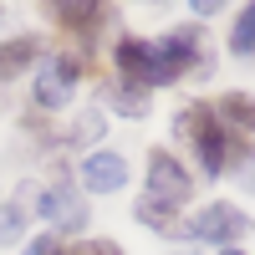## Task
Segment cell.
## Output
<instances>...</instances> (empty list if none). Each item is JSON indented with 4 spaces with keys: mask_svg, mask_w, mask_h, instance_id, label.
Returning a JSON list of instances; mask_svg holds the SVG:
<instances>
[{
    "mask_svg": "<svg viewBox=\"0 0 255 255\" xmlns=\"http://www.w3.org/2000/svg\"><path fill=\"white\" fill-rule=\"evenodd\" d=\"M148 199L174 204V209L189 199V168H184L174 153H163V148L148 153Z\"/></svg>",
    "mask_w": 255,
    "mask_h": 255,
    "instance_id": "2",
    "label": "cell"
},
{
    "mask_svg": "<svg viewBox=\"0 0 255 255\" xmlns=\"http://www.w3.org/2000/svg\"><path fill=\"white\" fill-rule=\"evenodd\" d=\"M113 61H118V72H123V82H133V87H158V77H153V46L148 41H118V51H113Z\"/></svg>",
    "mask_w": 255,
    "mask_h": 255,
    "instance_id": "6",
    "label": "cell"
},
{
    "mask_svg": "<svg viewBox=\"0 0 255 255\" xmlns=\"http://www.w3.org/2000/svg\"><path fill=\"white\" fill-rule=\"evenodd\" d=\"M67 97H72V82H61L56 67H46L36 77V102H41V108H67Z\"/></svg>",
    "mask_w": 255,
    "mask_h": 255,
    "instance_id": "11",
    "label": "cell"
},
{
    "mask_svg": "<svg viewBox=\"0 0 255 255\" xmlns=\"http://www.w3.org/2000/svg\"><path fill=\"white\" fill-rule=\"evenodd\" d=\"M220 118H225V128L235 123V128H245V133H255V102L240 97V92H230V97L220 102Z\"/></svg>",
    "mask_w": 255,
    "mask_h": 255,
    "instance_id": "13",
    "label": "cell"
},
{
    "mask_svg": "<svg viewBox=\"0 0 255 255\" xmlns=\"http://www.w3.org/2000/svg\"><path fill=\"white\" fill-rule=\"evenodd\" d=\"M138 225H148V230H174V204H158V199L143 194V204H138Z\"/></svg>",
    "mask_w": 255,
    "mask_h": 255,
    "instance_id": "15",
    "label": "cell"
},
{
    "mask_svg": "<svg viewBox=\"0 0 255 255\" xmlns=\"http://www.w3.org/2000/svg\"><path fill=\"white\" fill-rule=\"evenodd\" d=\"M36 215H46V220L61 225V230H82V225H87V209H82V199L72 194V184H51L46 194H41Z\"/></svg>",
    "mask_w": 255,
    "mask_h": 255,
    "instance_id": "7",
    "label": "cell"
},
{
    "mask_svg": "<svg viewBox=\"0 0 255 255\" xmlns=\"http://www.w3.org/2000/svg\"><path fill=\"white\" fill-rule=\"evenodd\" d=\"M67 255H123V245L102 240V245H77V250H67Z\"/></svg>",
    "mask_w": 255,
    "mask_h": 255,
    "instance_id": "18",
    "label": "cell"
},
{
    "mask_svg": "<svg viewBox=\"0 0 255 255\" xmlns=\"http://www.w3.org/2000/svg\"><path fill=\"white\" fill-rule=\"evenodd\" d=\"M20 255H67V245H61L56 235H36V240H26Z\"/></svg>",
    "mask_w": 255,
    "mask_h": 255,
    "instance_id": "17",
    "label": "cell"
},
{
    "mask_svg": "<svg viewBox=\"0 0 255 255\" xmlns=\"http://www.w3.org/2000/svg\"><path fill=\"white\" fill-rule=\"evenodd\" d=\"M108 102H113L118 113H128V118L148 113V92H143V87H133V82H113V87H108Z\"/></svg>",
    "mask_w": 255,
    "mask_h": 255,
    "instance_id": "12",
    "label": "cell"
},
{
    "mask_svg": "<svg viewBox=\"0 0 255 255\" xmlns=\"http://www.w3.org/2000/svg\"><path fill=\"white\" fill-rule=\"evenodd\" d=\"M31 194L20 189V194L10 199V204H0V245H15L20 240V230H26V215H31Z\"/></svg>",
    "mask_w": 255,
    "mask_h": 255,
    "instance_id": "10",
    "label": "cell"
},
{
    "mask_svg": "<svg viewBox=\"0 0 255 255\" xmlns=\"http://www.w3.org/2000/svg\"><path fill=\"white\" fill-rule=\"evenodd\" d=\"M51 15L61 20V26L67 31H77L82 41H92L102 26H108V5H102V0H51Z\"/></svg>",
    "mask_w": 255,
    "mask_h": 255,
    "instance_id": "5",
    "label": "cell"
},
{
    "mask_svg": "<svg viewBox=\"0 0 255 255\" xmlns=\"http://www.w3.org/2000/svg\"><path fill=\"white\" fill-rule=\"evenodd\" d=\"M36 56H41V41H36V36H15V41H5V46H0V77L26 72Z\"/></svg>",
    "mask_w": 255,
    "mask_h": 255,
    "instance_id": "9",
    "label": "cell"
},
{
    "mask_svg": "<svg viewBox=\"0 0 255 255\" xmlns=\"http://www.w3.org/2000/svg\"><path fill=\"white\" fill-rule=\"evenodd\" d=\"M230 51H235V56H255V0L240 10L235 31H230Z\"/></svg>",
    "mask_w": 255,
    "mask_h": 255,
    "instance_id": "14",
    "label": "cell"
},
{
    "mask_svg": "<svg viewBox=\"0 0 255 255\" xmlns=\"http://www.w3.org/2000/svg\"><path fill=\"white\" fill-rule=\"evenodd\" d=\"M184 235H189V240H215V245H230V240L250 235V220L240 215V209H230V204H209V209H199V215L184 225Z\"/></svg>",
    "mask_w": 255,
    "mask_h": 255,
    "instance_id": "3",
    "label": "cell"
},
{
    "mask_svg": "<svg viewBox=\"0 0 255 255\" xmlns=\"http://www.w3.org/2000/svg\"><path fill=\"white\" fill-rule=\"evenodd\" d=\"M220 255H245V250H235V245H225V250H220Z\"/></svg>",
    "mask_w": 255,
    "mask_h": 255,
    "instance_id": "19",
    "label": "cell"
},
{
    "mask_svg": "<svg viewBox=\"0 0 255 255\" xmlns=\"http://www.w3.org/2000/svg\"><path fill=\"white\" fill-rule=\"evenodd\" d=\"M174 133L189 138L199 148V163H204V174H225V163H230V148H235V138H230V128L204 108V102H194V108H179L174 118Z\"/></svg>",
    "mask_w": 255,
    "mask_h": 255,
    "instance_id": "1",
    "label": "cell"
},
{
    "mask_svg": "<svg viewBox=\"0 0 255 255\" xmlns=\"http://www.w3.org/2000/svg\"><path fill=\"white\" fill-rule=\"evenodd\" d=\"M82 184H87L92 194H113V189L128 184V163L118 153H92L87 163H82Z\"/></svg>",
    "mask_w": 255,
    "mask_h": 255,
    "instance_id": "8",
    "label": "cell"
},
{
    "mask_svg": "<svg viewBox=\"0 0 255 255\" xmlns=\"http://www.w3.org/2000/svg\"><path fill=\"white\" fill-rule=\"evenodd\" d=\"M230 158H235V179L255 189V148H230Z\"/></svg>",
    "mask_w": 255,
    "mask_h": 255,
    "instance_id": "16",
    "label": "cell"
},
{
    "mask_svg": "<svg viewBox=\"0 0 255 255\" xmlns=\"http://www.w3.org/2000/svg\"><path fill=\"white\" fill-rule=\"evenodd\" d=\"M199 31H174V36H163L158 46H153V77L158 82H174L184 77L189 67H194V56H199Z\"/></svg>",
    "mask_w": 255,
    "mask_h": 255,
    "instance_id": "4",
    "label": "cell"
}]
</instances>
